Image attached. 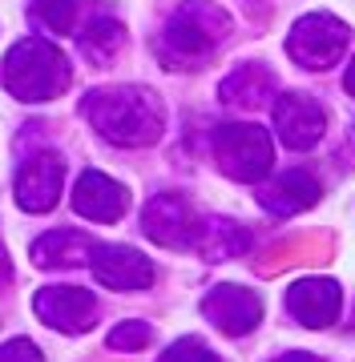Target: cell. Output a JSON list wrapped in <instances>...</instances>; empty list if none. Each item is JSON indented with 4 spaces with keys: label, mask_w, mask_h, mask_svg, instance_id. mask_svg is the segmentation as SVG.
<instances>
[{
    "label": "cell",
    "mask_w": 355,
    "mask_h": 362,
    "mask_svg": "<svg viewBox=\"0 0 355 362\" xmlns=\"http://www.w3.org/2000/svg\"><path fill=\"white\" fill-rule=\"evenodd\" d=\"M150 338H154V330H150V322H121V326H113L109 330V346L113 350H142V346H150Z\"/></svg>",
    "instance_id": "cell-21"
},
{
    "label": "cell",
    "mask_w": 355,
    "mask_h": 362,
    "mask_svg": "<svg viewBox=\"0 0 355 362\" xmlns=\"http://www.w3.org/2000/svg\"><path fill=\"white\" fill-rule=\"evenodd\" d=\"M73 209L89 221H121L130 209V189L101 169H85L73 185Z\"/></svg>",
    "instance_id": "cell-13"
},
{
    "label": "cell",
    "mask_w": 355,
    "mask_h": 362,
    "mask_svg": "<svg viewBox=\"0 0 355 362\" xmlns=\"http://www.w3.org/2000/svg\"><path fill=\"white\" fill-rule=\"evenodd\" d=\"M142 230L150 242H158L166 250H190L198 233V218L194 209L186 206V197L178 194H158L150 197L142 209Z\"/></svg>",
    "instance_id": "cell-9"
},
{
    "label": "cell",
    "mask_w": 355,
    "mask_h": 362,
    "mask_svg": "<svg viewBox=\"0 0 355 362\" xmlns=\"http://www.w3.org/2000/svg\"><path fill=\"white\" fill-rule=\"evenodd\" d=\"M158 362H222V358H218L202 338H178V342L166 346V354H162Z\"/></svg>",
    "instance_id": "cell-20"
},
{
    "label": "cell",
    "mask_w": 355,
    "mask_h": 362,
    "mask_svg": "<svg viewBox=\"0 0 355 362\" xmlns=\"http://www.w3.org/2000/svg\"><path fill=\"white\" fill-rule=\"evenodd\" d=\"M319 181L307 173V169H287V173H278L271 185L259 189V206L266 214H275V218H295L303 209H311L319 202Z\"/></svg>",
    "instance_id": "cell-14"
},
{
    "label": "cell",
    "mask_w": 355,
    "mask_h": 362,
    "mask_svg": "<svg viewBox=\"0 0 355 362\" xmlns=\"http://www.w3.org/2000/svg\"><path fill=\"white\" fill-rule=\"evenodd\" d=\"M214 161L235 181H263L271 173V161H275L271 133L263 125H250V121H230L214 133Z\"/></svg>",
    "instance_id": "cell-4"
},
{
    "label": "cell",
    "mask_w": 355,
    "mask_h": 362,
    "mask_svg": "<svg viewBox=\"0 0 355 362\" xmlns=\"http://www.w3.org/2000/svg\"><path fill=\"white\" fill-rule=\"evenodd\" d=\"M0 362H45V354H40L37 342H28V338H9V342L0 346Z\"/></svg>",
    "instance_id": "cell-22"
},
{
    "label": "cell",
    "mask_w": 355,
    "mask_h": 362,
    "mask_svg": "<svg viewBox=\"0 0 355 362\" xmlns=\"http://www.w3.org/2000/svg\"><path fill=\"white\" fill-rule=\"evenodd\" d=\"M287 310L307 330H327L343 310V290L331 278H299L287 286Z\"/></svg>",
    "instance_id": "cell-12"
},
{
    "label": "cell",
    "mask_w": 355,
    "mask_h": 362,
    "mask_svg": "<svg viewBox=\"0 0 355 362\" xmlns=\"http://www.w3.org/2000/svg\"><path fill=\"white\" fill-rule=\"evenodd\" d=\"M65 189V161L57 153H33L16 169V206L25 214H49Z\"/></svg>",
    "instance_id": "cell-8"
},
{
    "label": "cell",
    "mask_w": 355,
    "mask_h": 362,
    "mask_svg": "<svg viewBox=\"0 0 355 362\" xmlns=\"http://www.w3.org/2000/svg\"><path fill=\"white\" fill-rule=\"evenodd\" d=\"M343 85H347V93H351V97H355V61H351V65H347V77H343Z\"/></svg>",
    "instance_id": "cell-25"
},
{
    "label": "cell",
    "mask_w": 355,
    "mask_h": 362,
    "mask_svg": "<svg viewBox=\"0 0 355 362\" xmlns=\"http://www.w3.org/2000/svg\"><path fill=\"white\" fill-rule=\"evenodd\" d=\"M93 250V238L81 230H53L40 233L33 242V262L40 270H73V266H85Z\"/></svg>",
    "instance_id": "cell-16"
},
{
    "label": "cell",
    "mask_w": 355,
    "mask_h": 362,
    "mask_svg": "<svg viewBox=\"0 0 355 362\" xmlns=\"http://www.w3.org/2000/svg\"><path fill=\"white\" fill-rule=\"evenodd\" d=\"M347 25H343L339 16L331 13H307L299 16L287 33V52L291 61L303 69H311V73H323V69L339 65L343 52H347Z\"/></svg>",
    "instance_id": "cell-5"
},
{
    "label": "cell",
    "mask_w": 355,
    "mask_h": 362,
    "mask_svg": "<svg viewBox=\"0 0 355 362\" xmlns=\"http://www.w3.org/2000/svg\"><path fill=\"white\" fill-rule=\"evenodd\" d=\"M275 362H323V358L307 354V350H291V354H283V358H275Z\"/></svg>",
    "instance_id": "cell-23"
},
{
    "label": "cell",
    "mask_w": 355,
    "mask_h": 362,
    "mask_svg": "<svg viewBox=\"0 0 355 362\" xmlns=\"http://www.w3.org/2000/svg\"><path fill=\"white\" fill-rule=\"evenodd\" d=\"M202 314H206V322H214L222 334H250L254 326L263 322V298L247 290V286L238 282H222L214 286L210 294L202 298Z\"/></svg>",
    "instance_id": "cell-11"
},
{
    "label": "cell",
    "mask_w": 355,
    "mask_h": 362,
    "mask_svg": "<svg viewBox=\"0 0 355 362\" xmlns=\"http://www.w3.org/2000/svg\"><path fill=\"white\" fill-rule=\"evenodd\" d=\"M77 40H81L85 61H93V65H109V61L125 49V25L113 21V16H93L89 25L77 33Z\"/></svg>",
    "instance_id": "cell-18"
},
{
    "label": "cell",
    "mask_w": 355,
    "mask_h": 362,
    "mask_svg": "<svg viewBox=\"0 0 355 362\" xmlns=\"http://www.w3.org/2000/svg\"><path fill=\"white\" fill-rule=\"evenodd\" d=\"M218 97H222V105H230V109L254 113V109H263V105L275 97V77H271L263 65H242L218 85Z\"/></svg>",
    "instance_id": "cell-17"
},
{
    "label": "cell",
    "mask_w": 355,
    "mask_h": 362,
    "mask_svg": "<svg viewBox=\"0 0 355 362\" xmlns=\"http://www.w3.org/2000/svg\"><path fill=\"white\" fill-rule=\"evenodd\" d=\"M194 250L206 262L242 258V254L250 250V230H247V226H238L235 218H206V221H198Z\"/></svg>",
    "instance_id": "cell-15"
},
{
    "label": "cell",
    "mask_w": 355,
    "mask_h": 362,
    "mask_svg": "<svg viewBox=\"0 0 355 362\" xmlns=\"http://www.w3.org/2000/svg\"><path fill=\"white\" fill-rule=\"evenodd\" d=\"M81 117L97 129V137L121 149L154 145L166 133V105L145 85H106V89L85 93Z\"/></svg>",
    "instance_id": "cell-1"
},
{
    "label": "cell",
    "mask_w": 355,
    "mask_h": 362,
    "mask_svg": "<svg viewBox=\"0 0 355 362\" xmlns=\"http://www.w3.org/2000/svg\"><path fill=\"white\" fill-rule=\"evenodd\" d=\"M69 81H73V73H69L65 52L45 37L16 40L13 49L4 52V65H0V85L13 93L16 101L28 105L61 97L69 89Z\"/></svg>",
    "instance_id": "cell-3"
},
{
    "label": "cell",
    "mask_w": 355,
    "mask_h": 362,
    "mask_svg": "<svg viewBox=\"0 0 355 362\" xmlns=\"http://www.w3.org/2000/svg\"><path fill=\"white\" fill-rule=\"evenodd\" d=\"M33 310L40 322L61 334H85L97 318V298L81 286H40L33 298Z\"/></svg>",
    "instance_id": "cell-6"
},
{
    "label": "cell",
    "mask_w": 355,
    "mask_h": 362,
    "mask_svg": "<svg viewBox=\"0 0 355 362\" xmlns=\"http://www.w3.org/2000/svg\"><path fill=\"white\" fill-rule=\"evenodd\" d=\"M85 266H89L93 278L106 286V290H145V286H154V278H158L154 262L133 246H101V242H93Z\"/></svg>",
    "instance_id": "cell-7"
},
{
    "label": "cell",
    "mask_w": 355,
    "mask_h": 362,
    "mask_svg": "<svg viewBox=\"0 0 355 362\" xmlns=\"http://www.w3.org/2000/svg\"><path fill=\"white\" fill-rule=\"evenodd\" d=\"M77 13H81V0H33V16L49 33H73Z\"/></svg>",
    "instance_id": "cell-19"
},
{
    "label": "cell",
    "mask_w": 355,
    "mask_h": 362,
    "mask_svg": "<svg viewBox=\"0 0 355 362\" xmlns=\"http://www.w3.org/2000/svg\"><path fill=\"white\" fill-rule=\"evenodd\" d=\"M275 129L287 149H315L327 133V113L307 93H283L275 97Z\"/></svg>",
    "instance_id": "cell-10"
},
{
    "label": "cell",
    "mask_w": 355,
    "mask_h": 362,
    "mask_svg": "<svg viewBox=\"0 0 355 362\" xmlns=\"http://www.w3.org/2000/svg\"><path fill=\"white\" fill-rule=\"evenodd\" d=\"M9 282V254H4V242H0V286Z\"/></svg>",
    "instance_id": "cell-24"
},
{
    "label": "cell",
    "mask_w": 355,
    "mask_h": 362,
    "mask_svg": "<svg viewBox=\"0 0 355 362\" xmlns=\"http://www.w3.org/2000/svg\"><path fill=\"white\" fill-rule=\"evenodd\" d=\"M230 13L214 0H186L170 13V21L158 33V57L166 69H202L230 37Z\"/></svg>",
    "instance_id": "cell-2"
}]
</instances>
